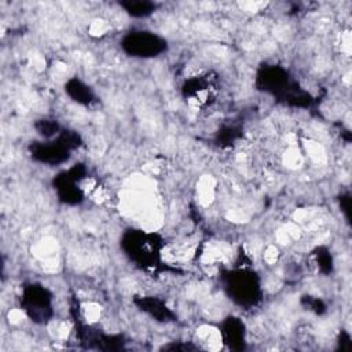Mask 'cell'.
I'll return each instance as SVG.
<instances>
[{"instance_id":"cell-18","label":"cell","mask_w":352,"mask_h":352,"mask_svg":"<svg viewBox=\"0 0 352 352\" xmlns=\"http://www.w3.org/2000/svg\"><path fill=\"white\" fill-rule=\"evenodd\" d=\"M337 344L341 351H349L352 348L349 333H346L345 330H341L338 334V338H337Z\"/></svg>"},{"instance_id":"cell-9","label":"cell","mask_w":352,"mask_h":352,"mask_svg":"<svg viewBox=\"0 0 352 352\" xmlns=\"http://www.w3.org/2000/svg\"><path fill=\"white\" fill-rule=\"evenodd\" d=\"M220 336L228 349H246V326L239 316L228 315L227 318H224L220 323Z\"/></svg>"},{"instance_id":"cell-11","label":"cell","mask_w":352,"mask_h":352,"mask_svg":"<svg viewBox=\"0 0 352 352\" xmlns=\"http://www.w3.org/2000/svg\"><path fill=\"white\" fill-rule=\"evenodd\" d=\"M63 89H65L66 95L77 104L89 107L98 102V98H96L94 89L87 82L80 80L78 77H70L65 82Z\"/></svg>"},{"instance_id":"cell-16","label":"cell","mask_w":352,"mask_h":352,"mask_svg":"<svg viewBox=\"0 0 352 352\" xmlns=\"http://www.w3.org/2000/svg\"><path fill=\"white\" fill-rule=\"evenodd\" d=\"M301 304L305 309H308L316 315H322L327 309V307L322 298H319L316 296H311V294H304L301 297Z\"/></svg>"},{"instance_id":"cell-10","label":"cell","mask_w":352,"mask_h":352,"mask_svg":"<svg viewBox=\"0 0 352 352\" xmlns=\"http://www.w3.org/2000/svg\"><path fill=\"white\" fill-rule=\"evenodd\" d=\"M133 304L139 311L148 315L151 319L160 323H170L177 320L176 314L168 307V304L157 296H135Z\"/></svg>"},{"instance_id":"cell-15","label":"cell","mask_w":352,"mask_h":352,"mask_svg":"<svg viewBox=\"0 0 352 352\" xmlns=\"http://www.w3.org/2000/svg\"><path fill=\"white\" fill-rule=\"evenodd\" d=\"M34 129L37 131V133L43 138V139H52L55 136H58L60 133V131L63 129L59 122L54 118H40L36 120L33 124Z\"/></svg>"},{"instance_id":"cell-6","label":"cell","mask_w":352,"mask_h":352,"mask_svg":"<svg viewBox=\"0 0 352 352\" xmlns=\"http://www.w3.org/2000/svg\"><path fill=\"white\" fill-rule=\"evenodd\" d=\"M120 45L128 56L138 59L158 58L169 48L165 37L146 29H133L126 32L122 36Z\"/></svg>"},{"instance_id":"cell-19","label":"cell","mask_w":352,"mask_h":352,"mask_svg":"<svg viewBox=\"0 0 352 352\" xmlns=\"http://www.w3.org/2000/svg\"><path fill=\"white\" fill-rule=\"evenodd\" d=\"M161 349H165V351H195L197 346L194 345H190V344H176V342H172V344H166L164 345Z\"/></svg>"},{"instance_id":"cell-3","label":"cell","mask_w":352,"mask_h":352,"mask_svg":"<svg viewBox=\"0 0 352 352\" xmlns=\"http://www.w3.org/2000/svg\"><path fill=\"white\" fill-rule=\"evenodd\" d=\"M220 283L226 296L238 307L250 309L263 300L261 279L249 267H235L220 274Z\"/></svg>"},{"instance_id":"cell-5","label":"cell","mask_w":352,"mask_h":352,"mask_svg":"<svg viewBox=\"0 0 352 352\" xmlns=\"http://www.w3.org/2000/svg\"><path fill=\"white\" fill-rule=\"evenodd\" d=\"M19 307L33 323L45 324L54 316V294L41 283H26L22 287Z\"/></svg>"},{"instance_id":"cell-4","label":"cell","mask_w":352,"mask_h":352,"mask_svg":"<svg viewBox=\"0 0 352 352\" xmlns=\"http://www.w3.org/2000/svg\"><path fill=\"white\" fill-rule=\"evenodd\" d=\"M81 144L82 139L78 132L72 129H62L60 133L52 139L30 142L28 151L33 161L55 166L67 162L72 157V153Z\"/></svg>"},{"instance_id":"cell-1","label":"cell","mask_w":352,"mask_h":352,"mask_svg":"<svg viewBox=\"0 0 352 352\" xmlns=\"http://www.w3.org/2000/svg\"><path fill=\"white\" fill-rule=\"evenodd\" d=\"M256 88L274 96L278 102L292 107H309L314 96L292 78L290 73L279 65L263 63L256 73Z\"/></svg>"},{"instance_id":"cell-14","label":"cell","mask_w":352,"mask_h":352,"mask_svg":"<svg viewBox=\"0 0 352 352\" xmlns=\"http://www.w3.org/2000/svg\"><path fill=\"white\" fill-rule=\"evenodd\" d=\"M314 261L318 267V271L323 275H330L334 270V260L331 252L326 246H316L312 250Z\"/></svg>"},{"instance_id":"cell-13","label":"cell","mask_w":352,"mask_h":352,"mask_svg":"<svg viewBox=\"0 0 352 352\" xmlns=\"http://www.w3.org/2000/svg\"><path fill=\"white\" fill-rule=\"evenodd\" d=\"M242 128L239 125H223L214 136V142L220 147L235 144L242 138Z\"/></svg>"},{"instance_id":"cell-8","label":"cell","mask_w":352,"mask_h":352,"mask_svg":"<svg viewBox=\"0 0 352 352\" xmlns=\"http://www.w3.org/2000/svg\"><path fill=\"white\" fill-rule=\"evenodd\" d=\"M87 175L88 170L84 164H74L72 168L59 172L52 179V188L58 197V201L70 206L80 205L85 199V194L80 184Z\"/></svg>"},{"instance_id":"cell-7","label":"cell","mask_w":352,"mask_h":352,"mask_svg":"<svg viewBox=\"0 0 352 352\" xmlns=\"http://www.w3.org/2000/svg\"><path fill=\"white\" fill-rule=\"evenodd\" d=\"M219 94V77L213 72L190 76L182 85V96L187 104L205 110L210 107Z\"/></svg>"},{"instance_id":"cell-12","label":"cell","mask_w":352,"mask_h":352,"mask_svg":"<svg viewBox=\"0 0 352 352\" xmlns=\"http://www.w3.org/2000/svg\"><path fill=\"white\" fill-rule=\"evenodd\" d=\"M118 6L132 18H147L158 8V4L150 0H122Z\"/></svg>"},{"instance_id":"cell-2","label":"cell","mask_w":352,"mask_h":352,"mask_svg":"<svg viewBox=\"0 0 352 352\" xmlns=\"http://www.w3.org/2000/svg\"><path fill=\"white\" fill-rule=\"evenodd\" d=\"M120 248L142 270L155 271L162 265L164 239L155 232L128 228L120 238Z\"/></svg>"},{"instance_id":"cell-17","label":"cell","mask_w":352,"mask_h":352,"mask_svg":"<svg viewBox=\"0 0 352 352\" xmlns=\"http://www.w3.org/2000/svg\"><path fill=\"white\" fill-rule=\"evenodd\" d=\"M338 204H340V209L344 213L346 221H349V219H351V195H349V192H342L338 197Z\"/></svg>"}]
</instances>
